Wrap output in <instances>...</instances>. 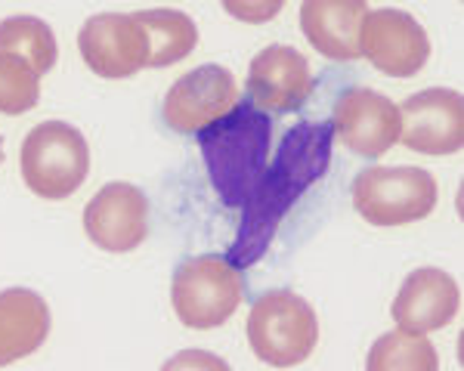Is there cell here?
<instances>
[{
    "instance_id": "obj_18",
    "label": "cell",
    "mask_w": 464,
    "mask_h": 371,
    "mask_svg": "<svg viewBox=\"0 0 464 371\" xmlns=\"http://www.w3.org/2000/svg\"><path fill=\"white\" fill-rule=\"evenodd\" d=\"M0 53L25 59L37 74H47L56 65L59 47L53 28L37 16H13L0 22Z\"/></svg>"
},
{
    "instance_id": "obj_1",
    "label": "cell",
    "mask_w": 464,
    "mask_h": 371,
    "mask_svg": "<svg viewBox=\"0 0 464 371\" xmlns=\"http://www.w3.org/2000/svg\"><path fill=\"white\" fill-rule=\"evenodd\" d=\"M334 130L332 124L304 121L282 139L276 158L269 161L264 176L254 186L248 202L242 205V223L238 235L227 251L236 266H251L266 254L279 223L297 205V198L319 183L332 161Z\"/></svg>"
},
{
    "instance_id": "obj_8",
    "label": "cell",
    "mask_w": 464,
    "mask_h": 371,
    "mask_svg": "<svg viewBox=\"0 0 464 371\" xmlns=\"http://www.w3.org/2000/svg\"><path fill=\"white\" fill-rule=\"evenodd\" d=\"M400 139L411 152L455 155L464 143V100L459 90L430 87L400 106Z\"/></svg>"
},
{
    "instance_id": "obj_12",
    "label": "cell",
    "mask_w": 464,
    "mask_h": 371,
    "mask_svg": "<svg viewBox=\"0 0 464 371\" xmlns=\"http://www.w3.org/2000/svg\"><path fill=\"white\" fill-rule=\"evenodd\" d=\"M332 130L350 152L362 158H381L400 139V106L384 93L353 87L334 106Z\"/></svg>"
},
{
    "instance_id": "obj_17",
    "label": "cell",
    "mask_w": 464,
    "mask_h": 371,
    "mask_svg": "<svg viewBox=\"0 0 464 371\" xmlns=\"http://www.w3.org/2000/svg\"><path fill=\"white\" fill-rule=\"evenodd\" d=\"M146 34V65L168 69L183 62L198 47V28L179 10H140L133 13Z\"/></svg>"
},
{
    "instance_id": "obj_19",
    "label": "cell",
    "mask_w": 464,
    "mask_h": 371,
    "mask_svg": "<svg viewBox=\"0 0 464 371\" xmlns=\"http://www.w3.org/2000/svg\"><path fill=\"white\" fill-rule=\"evenodd\" d=\"M365 366L369 371H437L440 359L428 334L396 328L375 340Z\"/></svg>"
},
{
    "instance_id": "obj_16",
    "label": "cell",
    "mask_w": 464,
    "mask_h": 371,
    "mask_svg": "<svg viewBox=\"0 0 464 371\" xmlns=\"http://www.w3.org/2000/svg\"><path fill=\"white\" fill-rule=\"evenodd\" d=\"M50 334V307L37 291L10 288L0 294V366L37 353Z\"/></svg>"
},
{
    "instance_id": "obj_14",
    "label": "cell",
    "mask_w": 464,
    "mask_h": 371,
    "mask_svg": "<svg viewBox=\"0 0 464 371\" xmlns=\"http://www.w3.org/2000/svg\"><path fill=\"white\" fill-rule=\"evenodd\" d=\"M461 291L459 281L449 276L446 270L437 266H424V270L409 272L406 281L393 297V322L402 331L430 334L440 331L459 316Z\"/></svg>"
},
{
    "instance_id": "obj_5",
    "label": "cell",
    "mask_w": 464,
    "mask_h": 371,
    "mask_svg": "<svg viewBox=\"0 0 464 371\" xmlns=\"http://www.w3.org/2000/svg\"><path fill=\"white\" fill-rule=\"evenodd\" d=\"M22 180L37 198L63 202L84 186L90 148L84 133L65 121H44L22 143Z\"/></svg>"
},
{
    "instance_id": "obj_7",
    "label": "cell",
    "mask_w": 464,
    "mask_h": 371,
    "mask_svg": "<svg viewBox=\"0 0 464 371\" xmlns=\"http://www.w3.org/2000/svg\"><path fill=\"white\" fill-rule=\"evenodd\" d=\"M362 56L378 71L393 78H415L430 59V37L415 16L402 10H369L359 34Z\"/></svg>"
},
{
    "instance_id": "obj_13",
    "label": "cell",
    "mask_w": 464,
    "mask_h": 371,
    "mask_svg": "<svg viewBox=\"0 0 464 371\" xmlns=\"http://www.w3.org/2000/svg\"><path fill=\"white\" fill-rule=\"evenodd\" d=\"M248 100L266 115H285L297 111L310 100L313 93V71L304 53L285 43H273V47L260 50L251 59L248 81H245Z\"/></svg>"
},
{
    "instance_id": "obj_20",
    "label": "cell",
    "mask_w": 464,
    "mask_h": 371,
    "mask_svg": "<svg viewBox=\"0 0 464 371\" xmlns=\"http://www.w3.org/2000/svg\"><path fill=\"white\" fill-rule=\"evenodd\" d=\"M41 102V74L25 59L0 53V111L25 115Z\"/></svg>"
},
{
    "instance_id": "obj_3",
    "label": "cell",
    "mask_w": 464,
    "mask_h": 371,
    "mask_svg": "<svg viewBox=\"0 0 464 371\" xmlns=\"http://www.w3.org/2000/svg\"><path fill=\"white\" fill-rule=\"evenodd\" d=\"M245 297L242 266L227 254H201L177 266L170 279V303L186 328L211 331L236 313Z\"/></svg>"
},
{
    "instance_id": "obj_22",
    "label": "cell",
    "mask_w": 464,
    "mask_h": 371,
    "mask_svg": "<svg viewBox=\"0 0 464 371\" xmlns=\"http://www.w3.org/2000/svg\"><path fill=\"white\" fill-rule=\"evenodd\" d=\"M217 368V371H227L229 366L223 359H217V356H208V353H183V356H177V359H170L164 368Z\"/></svg>"
},
{
    "instance_id": "obj_15",
    "label": "cell",
    "mask_w": 464,
    "mask_h": 371,
    "mask_svg": "<svg viewBox=\"0 0 464 371\" xmlns=\"http://www.w3.org/2000/svg\"><path fill=\"white\" fill-rule=\"evenodd\" d=\"M369 16V0H304L301 28L313 50L334 62H353L362 56L359 34Z\"/></svg>"
},
{
    "instance_id": "obj_10",
    "label": "cell",
    "mask_w": 464,
    "mask_h": 371,
    "mask_svg": "<svg viewBox=\"0 0 464 371\" xmlns=\"http://www.w3.org/2000/svg\"><path fill=\"white\" fill-rule=\"evenodd\" d=\"M87 239L109 254L137 251L149 235V198L133 183H109L84 207Z\"/></svg>"
},
{
    "instance_id": "obj_2",
    "label": "cell",
    "mask_w": 464,
    "mask_h": 371,
    "mask_svg": "<svg viewBox=\"0 0 464 371\" xmlns=\"http://www.w3.org/2000/svg\"><path fill=\"white\" fill-rule=\"evenodd\" d=\"M196 137L220 202L227 207H242L269 165V115L251 100H238L229 115L198 130Z\"/></svg>"
},
{
    "instance_id": "obj_9",
    "label": "cell",
    "mask_w": 464,
    "mask_h": 371,
    "mask_svg": "<svg viewBox=\"0 0 464 371\" xmlns=\"http://www.w3.org/2000/svg\"><path fill=\"white\" fill-rule=\"evenodd\" d=\"M238 102L236 78L223 65H198L174 81L164 96V121L177 133H192L211 128L223 115H229Z\"/></svg>"
},
{
    "instance_id": "obj_21",
    "label": "cell",
    "mask_w": 464,
    "mask_h": 371,
    "mask_svg": "<svg viewBox=\"0 0 464 371\" xmlns=\"http://www.w3.org/2000/svg\"><path fill=\"white\" fill-rule=\"evenodd\" d=\"M220 4L232 19L248 22V25H264V22H273L279 16L285 0H220Z\"/></svg>"
},
{
    "instance_id": "obj_23",
    "label": "cell",
    "mask_w": 464,
    "mask_h": 371,
    "mask_svg": "<svg viewBox=\"0 0 464 371\" xmlns=\"http://www.w3.org/2000/svg\"><path fill=\"white\" fill-rule=\"evenodd\" d=\"M0 161H4V139H0Z\"/></svg>"
},
{
    "instance_id": "obj_4",
    "label": "cell",
    "mask_w": 464,
    "mask_h": 371,
    "mask_svg": "<svg viewBox=\"0 0 464 371\" xmlns=\"http://www.w3.org/2000/svg\"><path fill=\"white\" fill-rule=\"evenodd\" d=\"M248 344L266 366L291 368L310 359L319 344L316 309L295 291H266L254 300L248 325Z\"/></svg>"
},
{
    "instance_id": "obj_6",
    "label": "cell",
    "mask_w": 464,
    "mask_h": 371,
    "mask_svg": "<svg viewBox=\"0 0 464 371\" xmlns=\"http://www.w3.org/2000/svg\"><path fill=\"white\" fill-rule=\"evenodd\" d=\"M350 192L359 217L372 226H406L437 207V180L421 167H365Z\"/></svg>"
},
{
    "instance_id": "obj_11",
    "label": "cell",
    "mask_w": 464,
    "mask_h": 371,
    "mask_svg": "<svg viewBox=\"0 0 464 371\" xmlns=\"http://www.w3.org/2000/svg\"><path fill=\"white\" fill-rule=\"evenodd\" d=\"M78 50L87 69L109 81L130 78L146 69V34L133 13L90 16L78 34Z\"/></svg>"
}]
</instances>
